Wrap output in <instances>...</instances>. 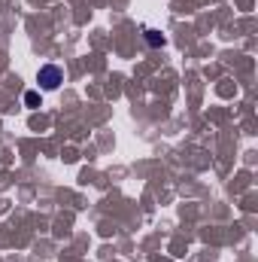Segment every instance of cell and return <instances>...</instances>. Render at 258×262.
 I'll return each instance as SVG.
<instances>
[{"label": "cell", "instance_id": "obj_3", "mask_svg": "<svg viewBox=\"0 0 258 262\" xmlns=\"http://www.w3.org/2000/svg\"><path fill=\"white\" fill-rule=\"evenodd\" d=\"M24 104H28V107H37V104H40V95H37V92H28V95H24Z\"/></svg>", "mask_w": 258, "mask_h": 262}, {"label": "cell", "instance_id": "obj_1", "mask_svg": "<svg viewBox=\"0 0 258 262\" xmlns=\"http://www.w3.org/2000/svg\"><path fill=\"white\" fill-rule=\"evenodd\" d=\"M37 82H40V89L55 92V89L64 82V70H61L58 64H43L40 67V73H37Z\"/></svg>", "mask_w": 258, "mask_h": 262}, {"label": "cell", "instance_id": "obj_2", "mask_svg": "<svg viewBox=\"0 0 258 262\" xmlns=\"http://www.w3.org/2000/svg\"><path fill=\"white\" fill-rule=\"evenodd\" d=\"M146 43H149V46H164V37H161L158 31H146Z\"/></svg>", "mask_w": 258, "mask_h": 262}]
</instances>
